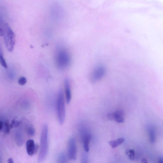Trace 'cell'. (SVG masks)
I'll return each instance as SVG.
<instances>
[{"label": "cell", "instance_id": "5b68a950", "mask_svg": "<svg viewBox=\"0 0 163 163\" xmlns=\"http://www.w3.org/2000/svg\"><path fill=\"white\" fill-rule=\"evenodd\" d=\"M106 69L103 66H99L95 68L93 70L90 76L91 82L96 83L102 80L105 75Z\"/></svg>", "mask_w": 163, "mask_h": 163}, {"label": "cell", "instance_id": "e0dca14e", "mask_svg": "<svg viewBox=\"0 0 163 163\" xmlns=\"http://www.w3.org/2000/svg\"><path fill=\"white\" fill-rule=\"evenodd\" d=\"M0 61H1V66L4 68H8L7 64H6L4 55H3L1 51V54H0Z\"/></svg>", "mask_w": 163, "mask_h": 163}, {"label": "cell", "instance_id": "d6986e66", "mask_svg": "<svg viewBox=\"0 0 163 163\" xmlns=\"http://www.w3.org/2000/svg\"><path fill=\"white\" fill-rule=\"evenodd\" d=\"M27 82V80L26 78L24 77H21L19 78L18 83L19 85L21 86H24Z\"/></svg>", "mask_w": 163, "mask_h": 163}, {"label": "cell", "instance_id": "7402d4cb", "mask_svg": "<svg viewBox=\"0 0 163 163\" xmlns=\"http://www.w3.org/2000/svg\"><path fill=\"white\" fill-rule=\"evenodd\" d=\"M3 124H4L3 121L1 120V121H0V130H1V131H2L3 127Z\"/></svg>", "mask_w": 163, "mask_h": 163}, {"label": "cell", "instance_id": "7a4b0ae2", "mask_svg": "<svg viewBox=\"0 0 163 163\" xmlns=\"http://www.w3.org/2000/svg\"><path fill=\"white\" fill-rule=\"evenodd\" d=\"M39 152L38 161L41 162L46 158L48 151V126L44 125L41 130L40 138Z\"/></svg>", "mask_w": 163, "mask_h": 163}, {"label": "cell", "instance_id": "4fadbf2b", "mask_svg": "<svg viewBox=\"0 0 163 163\" xmlns=\"http://www.w3.org/2000/svg\"><path fill=\"white\" fill-rule=\"evenodd\" d=\"M4 124H3V128L2 131H3L5 133H8L10 130L12 128L11 124H10L8 121H3Z\"/></svg>", "mask_w": 163, "mask_h": 163}, {"label": "cell", "instance_id": "603a6c76", "mask_svg": "<svg viewBox=\"0 0 163 163\" xmlns=\"http://www.w3.org/2000/svg\"><path fill=\"white\" fill-rule=\"evenodd\" d=\"M8 162L9 163H13L14 162V161L12 158H10L8 160Z\"/></svg>", "mask_w": 163, "mask_h": 163}, {"label": "cell", "instance_id": "9a60e30c", "mask_svg": "<svg viewBox=\"0 0 163 163\" xmlns=\"http://www.w3.org/2000/svg\"><path fill=\"white\" fill-rule=\"evenodd\" d=\"M149 133L150 141L152 143H155L156 140L155 130L152 128H151L149 130Z\"/></svg>", "mask_w": 163, "mask_h": 163}, {"label": "cell", "instance_id": "8992f818", "mask_svg": "<svg viewBox=\"0 0 163 163\" xmlns=\"http://www.w3.org/2000/svg\"><path fill=\"white\" fill-rule=\"evenodd\" d=\"M77 155V147L76 140L70 138L68 141L67 148V156L71 160H76Z\"/></svg>", "mask_w": 163, "mask_h": 163}, {"label": "cell", "instance_id": "ba28073f", "mask_svg": "<svg viewBox=\"0 0 163 163\" xmlns=\"http://www.w3.org/2000/svg\"><path fill=\"white\" fill-rule=\"evenodd\" d=\"M26 146L28 154L30 156L34 155L37 151L38 148V146L35 145L34 140L32 139L28 140Z\"/></svg>", "mask_w": 163, "mask_h": 163}, {"label": "cell", "instance_id": "9c48e42d", "mask_svg": "<svg viewBox=\"0 0 163 163\" xmlns=\"http://www.w3.org/2000/svg\"><path fill=\"white\" fill-rule=\"evenodd\" d=\"M64 88L66 102L69 104L71 102L72 95L70 81L68 79L64 81Z\"/></svg>", "mask_w": 163, "mask_h": 163}, {"label": "cell", "instance_id": "cb8c5ba5", "mask_svg": "<svg viewBox=\"0 0 163 163\" xmlns=\"http://www.w3.org/2000/svg\"><path fill=\"white\" fill-rule=\"evenodd\" d=\"M159 162L160 163H163V158H160L159 159Z\"/></svg>", "mask_w": 163, "mask_h": 163}, {"label": "cell", "instance_id": "2e32d148", "mask_svg": "<svg viewBox=\"0 0 163 163\" xmlns=\"http://www.w3.org/2000/svg\"><path fill=\"white\" fill-rule=\"evenodd\" d=\"M27 134L30 136H33L35 135V129L33 127L31 126H28L27 129Z\"/></svg>", "mask_w": 163, "mask_h": 163}, {"label": "cell", "instance_id": "ac0fdd59", "mask_svg": "<svg viewBox=\"0 0 163 163\" xmlns=\"http://www.w3.org/2000/svg\"><path fill=\"white\" fill-rule=\"evenodd\" d=\"M127 155L131 160H133L135 158V152L133 150H129L126 152Z\"/></svg>", "mask_w": 163, "mask_h": 163}, {"label": "cell", "instance_id": "5bb4252c", "mask_svg": "<svg viewBox=\"0 0 163 163\" xmlns=\"http://www.w3.org/2000/svg\"><path fill=\"white\" fill-rule=\"evenodd\" d=\"M67 161L66 156L64 152H61L58 156L57 161L59 163L66 162Z\"/></svg>", "mask_w": 163, "mask_h": 163}, {"label": "cell", "instance_id": "277c9868", "mask_svg": "<svg viewBox=\"0 0 163 163\" xmlns=\"http://www.w3.org/2000/svg\"><path fill=\"white\" fill-rule=\"evenodd\" d=\"M57 110L58 121L60 124H62L66 118V112L64 93L61 89L59 91L58 94Z\"/></svg>", "mask_w": 163, "mask_h": 163}, {"label": "cell", "instance_id": "7c38bea8", "mask_svg": "<svg viewBox=\"0 0 163 163\" xmlns=\"http://www.w3.org/2000/svg\"><path fill=\"white\" fill-rule=\"evenodd\" d=\"M125 141V139L123 138H120L115 140V141H110L109 144L112 148H115L120 145H121Z\"/></svg>", "mask_w": 163, "mask_h": 163}, {"label": "cell", "instance_id": "8fae6325", "mask_svg": "<svg viewBox=\"0 0 163 163\" xmlns=\"http://www.w3.org/2000/svg\"><path fill=\"white\" fill-rule=\"evenodd\" d=\"M84 143V151L87 152L89 151V144L91 139V135L90 133H88L82 137Z\"/></svg>", "mask_w": 163, "mask_h": 163}, {"label": "cell", "instance_id": "44dd1931", "mask_svg": "<svg viewBox=\"0 0 163 163\" xmlns=\"http://www.w3.org/2000/svg\"><path fill=\"white\" fill-rule=\"evenodd\" d=\"M19 124V122L16 120H12L11 124L12 128L14 127H17L18 126Z\"/></svg>", "mask_w": 163, "mask_h": 163}, {"label": "cell", "instance_id": "52a82bcc", "mask_svg": "<svg viewBox=\"0 0 163 163\" xmlns=\"http://www.w3.org/2000/svg\"><path fill=\"white\" fill-rule=\"evenodd\" d=\"M124 113L122 110H117L115 112L109 113L107 117L111 120H115L118 123H123L125 121Z\"/></svg>", "mask_w": 163, "mask_h": 163}, {"label": "cell", "instance_id": "ffe728a7", "mask_svg": "<svg viewBox=\"0 0 163 163\" xmlns=\"http://www.w3.org/2000/svg\"><path fill=\"white\" fill-rule=\"evenodd\" d=\"M86 153H84L82 157V163H88V162L89 159L88 156Z\"/></svg>", "mask_w": 163, "mask_h": 163}, {"label": "cell", "instance_id": "6da1fadb", "mask_svg": "<svg viewBox=\"0 0 163 163\" xmlns=\"http://www.w3.org/2000/svg\"><path fill=\"white\" fill-rule=\"evenodd\" d=\"M0 35L4 38L5 46L9 52L13 51L15 43L14 32L6 23H1L0 26Z\"/></svg>", "mask_w": 163, "mask_h": 163}, {"label": "cell", "instance_id": "30bf717a", "mask_svg": "<svg viewBox=\"0 0 163 163\" xmlns=\"http://www.w3.org/2000/svg\"><path fill=\"white\" fill-rule=\"evenodd\" d=\"M14 137L16 144L21 146L23 144L24 138L23 134L19 130H16L14 132Z\"/></svg>", "mask_w": 163, "mask_h": 163}, {"label": "cell", "instance_id": "3957f363", "mask_svg": "<svg viewBox=\"0 0 163 163\" xmlns=\"http://www.w3.org/2000/svg\"><path fill=\"white\" fill-rule=\"evenodd\" d=\"M55 63L59 69L63 70L69 66L71 62V57L69 52L64 48L57 50L55 55Z\"/></svg>", "mask_w": 163, "mask_h": 163}]
</instances>
